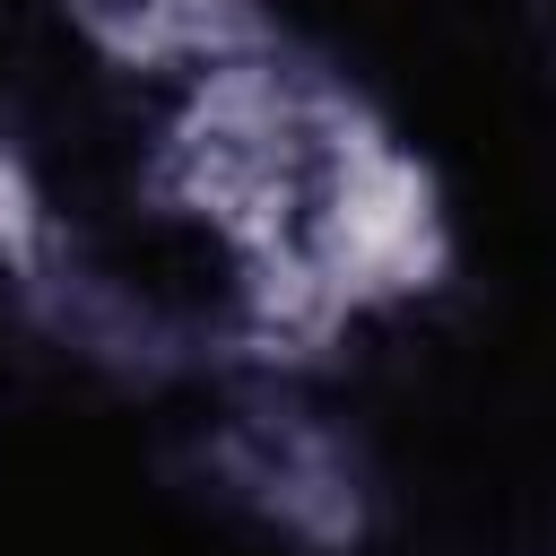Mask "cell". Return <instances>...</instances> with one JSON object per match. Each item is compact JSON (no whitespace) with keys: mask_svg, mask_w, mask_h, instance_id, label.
I'll list each match as a JSON object with an SVG mask.
<instances>
[{"mask_svg":"<svg viewBox=\"0 0 556 556\" xmlns=\"http://www.w3.org/2000/svg\"><path fill=\"white\" fill-rule=\"evenodd\" d=\"M26 226H35V200H26V182H17V165L0 156V243L17 252V243H26Z\"/></svg>","mask_w":556,"mask_h":556,"instance_id":"cell-1","label":"cell"}]
</instances>
